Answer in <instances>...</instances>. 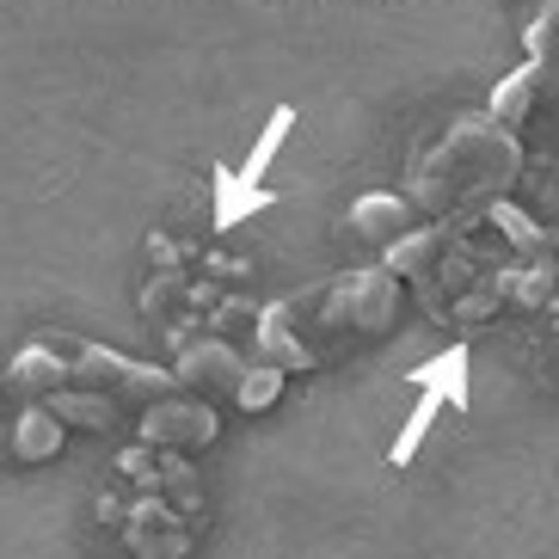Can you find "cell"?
Returning a JSON list of instances; mask_svg holds the SVG:
<instances>
[{"mask_svg": "<svg viewBox=\"0 0 559 559\" xmlns=\"http://www.w3.org/2000/svg\"><path fill=\"white\" fill-rule=\"evenodd\" d=\"M412 388H437V394L449 400L455 412H467V381H474V357H467V345H449L443 357H430L425 369H412Z\"/></svg>", "mask_w": 559, "mask_h": 559, "instance_id": "obj_10", "label": "cell"}, {"mask_svg": "<svg viewBox=\"0 0 559 559\" xmlns=\"http://www.w3.org/2000/svg\"><path fill=\"white\" fill-rule=\"evenodd\" d=\"M44 345H50L56 369H62V381L56 388H93V394H111L123 400V406H148V400H166L179 394L185 381L173 376V369H160V362H135L123 357V350L111 345H93V338H74V332H37Z\"/></svg>", "mask_w": 559, "mask_h": 559, "instance_id": "obj_3", "label": "cell"}, {"mask_svg": "<svg viewBox=\"0 0 559 559\" xmlns=\"http://www.w3.org/2000/svg\"><path fill=\"white\" fill-rule=\"evenodd\" d=\"M443 412H449V400L437 394V388H418V406L406 412V430H400V437H394V455H388V461H394V467H406V461L418 455V449H425L430 425H437Z\"/></svg>", "mask_w": 559, "mask_h": 559, "instance_id": "obj_12", "label": "cell"}, {"mask_svg": "<svg viewBox=\"0 0 559 559\" xmlns=\"http://www.w3.org/2000/svg\"><path fill=\"white\" fill-rule=\"evenodd\" d=\"M240 369H247V362L234 357L222 338H191V345L179 350V362H173V376H179L185 388H228V394H234V381H240Z\"/></svg>", "mask_w": 559, "mask_h": 559, "instance_id": "obj_8", "label": "cell"}, {"mask_svg": "<svg viewBox=\"0 0 559 559\" xmlns=\"http://www.w3.org/2000/svg\"><path fill=\"white\" fill-rule=\"evenodd\" d=\"M523 50H528V62L542 68V74H559V0L542 7V19L523 32Z\"/></svg>", "mask_w": 559, "mask_h": 559, "instance_id": "obj_16", "label": "cell"}, {"mask_svg": "<svg viewBox=\"0 0 559 559\" xmlns=\"http://www.w3.org/2000/svg\"><path fill=\"white\" fill-rule=\"evenodd\" d=\"M523 142L504 130L492 111H461L412 166V210H425L430 222H461L479 228L486 203L510 198L523 179Z\"/></svg>", "mask_w": 559, "mask_h": 559, "instance_id": "obj_1", "label": "cell"}, {"mask_svg": "<svg viewBox=\"0 0 559 559\" xmlns=\"http://www.w3.org/2000/svg\"><path fill=\"white\" fill-rule=\"evenodd\" d=\"M283 308L308 313L313 332H320V362L338 357V350L362 345V338H381V332L394 326V308H400V277L388 264L376 271H345V277L332 283H313V289H296V296H283Z\"/></svg>", "mask_w": 559, "mask_h": 559, "instance_id": "obj_2", "label": "cell"}, {"mask_svg": "<svg viewBox=\"0 0 559 559\" xmlns=\"http://www.w3.org/2000/svg\"><path fill=\"white\" fill-rule=\"evenodd\" d=\"M19 412H25V394H19L13 381H7V369H0V467H19V461H13Z\"/></svg>", "mask_w": 559, "mask_h": 559, "instance_id": "obj_17", "label": "cell"}, {"mask_svg": "<svg viewBox=\"0 0 559 559\" xmlns=\"http://www.w3.org/2000/svg\"><path fill=\"white\" fill-rule=\"evenodd\" d=\"M412 222H418V210H412V198H400V191H369V198L350 203V228H357L362 240H376V247H394Z\"/></svg>", "mask_w": 559, "mask_h": 559, "instance_id": "obj_9", "label": "cell"}, {"mask_svg": "<svg viewBox=\"0 0 559 559\" xmlns=\"http://www.w3.org/2000/svg\"><path fill=\"white\" fill-rule=\"evenodd\" d=\"M215 430H222L215 406L191 400V388H179V394H166V400H148V406L135 412V437L142 443H160V449H203V443H215Z\"/></svg>", "mask_w": 559, "mask_h": 559, "instance_id": "obj_4", "label": "cell"}, {"mask_svg": "<svg viewBox=\"0 0 559 559\" xmlns=\"http://www.w3.org/2000/svg\"><path fill=\"white\" fill-rule=\"evenodd\" d=\"M283 376H289V369H283V362H247V369H240V381H234V406L240 412H264V406H277V394H283Z\"/></svg>", "mask_w": 559, "mask_h": 559, "instance_id": "obj_14", "label": "cell"}, {"mask_svg": "<svg viewBox=\"0 0 559 559\" xmlns=\"http://www.w3.org/2000/svg\"><path fill=\"white\" fill-rule=\"evenodd\" d=\"M547 252H554V264H559V228H547Z\"/></svg>", "mask_w": 559, "mask_h": 559, "instance_id": "obj_18", "label": "cell"}, {"mask_svg": "<svg viewBox=\"0 0 559 559\" xmlns=\"http://www.w3.org/2000/svg\"><path fill=\"white\" fill-rule=\"evenodd\" d=\"M123 535H130V547L142 559H179V554H191V528L173 516V504H166V498H142V504H135V516L123 523Z\"/></svg>", "mask_w": 559, "mask_h": 559, "instance_id": "obj_6", "label": "cell"}, {"mask_svg": "<svg viewBox=\"0 0 559 559\" xmlns=\"http://www.w3.org/2000/svg\"><path fill=\"white\" fill-rule=\"evenodd\" d=\"M542 81H547L542 68H535V62H523L516 74H504V81L492 86V99H486V111H492L498 123H504V130H516V123L528 117V105L542 99Z\"/></svg>", "mask_w": 559, "mask_h": 559, "instance_id": "obj_11", "label": "cell"}, {"mask_svg": "<svg viewBox=\"0 0 559 559\" xmlns=\"http://www.w3.org/2000/svg\"><path fill=\"white\" fill-rule=\"evenodd\" d=\"M44 406H50L68 430H93V437L135 430V406H123V400H111V394H93V388H50Z\"/></svg>", "mask_w": 559, "mask_h": 559, "instance_id": "obj_5", "label": "cell"}, {"mask_svg": "<svg viewBox=\"0 0 559 559\" xmlns=\"http://www.w3.org/2000/svg\"><path fill=\"white\" fill-rule=\"evenodd\" d=\"M289 130H296V105H277V111L264 117V135L252 142V154H247V166H240V173H247V179H264V173H271V160L283 154V142H289Z\"/></svg>", "mask_w": 559, "mask_h": 559, "instance_id": "obj_15", "label": "cell"}, {"mask_svg": "<svg viewBox=\"0 0 559 559\" xmlns=\"http://www.w3.org/2000/svg\"><path fill=\"white\" fill-rule=\"evenodd\" d=\"M479 222H492V228L504 234V240H510L516 252H547V228H542V222H535L528 210H516L510 198L486 203V215H479Z\"/></svg>", "mask_w": 559, "mask_h": 559, "instance_id": "obj_13", "label": "cell"}, {"mask_svg": "<svg viewBox=\"0 0 559 559\" xmlns=\"http://www.w3.org/2000/svg\"><path fill=\"white\" fill-rule=\"evenodd\" d=\"M264 203H271V191H264L259 179H247L240 166H210V222L222 234L240 228L247 215H259Z\"/></svg>", "mask_w": 559, "mask_h": 559, "instance_id": "obj_7", "label": "cell"}]
</instances>
